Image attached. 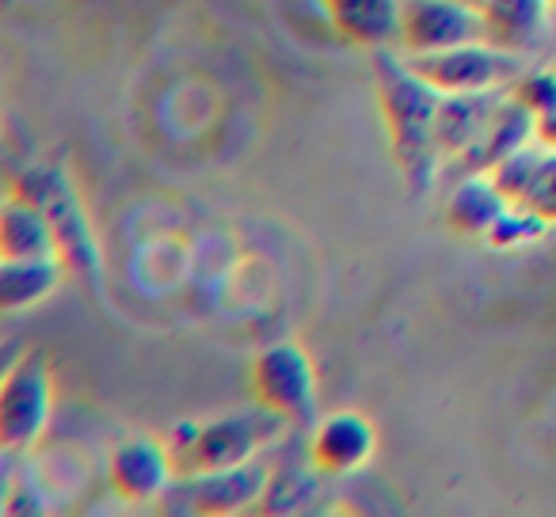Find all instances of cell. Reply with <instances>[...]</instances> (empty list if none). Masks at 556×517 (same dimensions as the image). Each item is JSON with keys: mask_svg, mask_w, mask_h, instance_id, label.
<instances>
[{"mask_svg": "<svg viewBox=\"0 0 556 517\" xmlns=\"http://www.w3.org/2000/svg\"><path fill=\"white\" fill-rule=\"evenodd\" d=\"M374 95L389 130V153L404 183L424 194L434 183V164H439L434 118L442 107V92L412 69L408 57H396L389 47H381L374 50Z\"/></svg>", "mask_w": 556, "mask_h": 517, "instance_id": "6da1fadb", "label": "cell"}, {"mask_svg": "<svg viewBox=\"0 0 556 517\" xmlns=\"http://www.w3.org/2000/svg\"><path fill=\"white\" fill-rule=\"evenodd\" d=\"M12 194L42 209V217L54 229L58 255H62L65 271L85 282L96 297H103L108 267H103V251L92 221H88L85 198H80L70 171L62 164H31V168H24L12 179Z\"/></svg>", "mask_w": 556, "mask_h": 517, "instance_id": "7a4b0ae2", "label": "cell"}, {"mask_svg": "<svg viewBox=\"0 0 556 517\" xmlns=\"http://www.w3.org/2000/svg\"><path fill=\"white\" fill-rule=\"evenodd\" d=\"M54 418V377L42 347H24L0 380V453L27 456Z\"/></svg>", "mask_w": 556, "mask_h": 517, "instance_id": "3957f363", "label": "cell"}, {"mask_svg": "<svg viewBox=\"0 0 556 517\" xmlns=\"http://www.w3.org/2000/svg\"><path fill=\"white\" fill-rule=\"evenodd\" d=\"M408 57V54H404ZM408 65L434 85L442 95H462V92H507L518 77L526 73V57L500 50L492 42H462V47L439 50V54H416Z\"/></svg>", "mask_w": 556, "mask_h": 517, "instance_id": "277c9868", "label": "cell"}, {"mask_svg": "<svg viewBox=\"0 0 556 517\" xmlns=\"http://www.w3.org/2000/svg\"><path fill=\"white\" fill-rule=\"evenodd\" d=\"M248 392L260 408L275 411L294 426L313 423L317 411V370L313 358L298 342H270L252 358L248 370Z\"/></svg>", "mask_w": 556, "mask_h": 517, "instance_id": "5b68a950", "label": "cell"}, {"mask_svg": "<svg viewBox=\"0 0 556 517\" xmlns=\"http://www.w3.org/2000/svg\"><path fill=\"white\" fill-rule=\"evenodd\" d=\"M282 426H287V418H278L275 411L260 408V403L252 411H237V415L202 423L194 430L187 456L176 464V479H191L202 476V471L232 468V464L252 461L267 441H275L282 434Z\"/></svg>", "mask_w": 556, "mask_h": 517, "instance_id": "8992f818", "label": "cell"}, {"mask_svg": "<svg viewBox=\"0 0 556 517\" xmlns=\"http://www.w3.org/2000/svg\"><path fill=\"white\" fill-rule=\"evenodd\" d=\"M484 39V24H480V9L465 4V0H404L401 35L396 42L404 54H439V50L462 47V42Z\"/></svg>", "mask_w": 556, "mask_h": 517, "instance_id": "52a82bcc", "label": "cell"}, {"mask_svg": "<svg viewBox=\"0 0 556 517\" xmlns=\"http://www.w3.org/2000/svg\"><path fill=\"white\" fill-rule=\"evenodd\" d=\"M108 483L123 502H138V506L161 502L176 483V464H172L168 445L149 434L118 441L108 461Z\"/></svg>", "mask_w": 556, "mask_h": 517, "instance_id": "ba28073f", "label": "cell"}, {"mask_svg": "<svg viewBox=\"0 0 556 517\" xmlns=\"http://www.w3.org/2000/svg\"><path fill=\"white\" fill-rule=\"evenodd\" d=\"M184 499L191 502V514H206V517H229L240 509L263 502V491L270 483V468L263 461H244L232 464V468H217V471H202L191 479H176Z\"/></svg>", "mask_w": 556, "mask_h": 517, "instance_id": "9c48e42d", "label": "cell"}, {"mask_svg": "<svg viewBox=\"0 0 556 517\" xmlns=\"http://www.w3.org/2000/svg\"><path fill=\"white\" fill-rule=\"evenodd\" d=\"M374 445H378V430L370 418L358 411H336V415L320 418L313 430L309 464L325 476H348L370 461Z\"/></svg>", "mask_w": 556, "mask_h": 517, "instance_id": "30bf717a", "label": "cell"}, {"mask_svg": "<svg viewBox=\"0 0 556 517\" xmlns=\"http://www.w3.org/2000/svg\"><path fill=\"white\" fill-rule=\"evenodd\" d=\"M320 12L336 39H343L348 47L381 50L401 35L404 4L401 0H320Z\"/></svg>", "mask_w": 556, "mask_h": 517, "instance_id": "8fae6325", "label": "cell"}, {"mask_svg": "<svg viewBox=\"0 0 556 517\" xmlns=\"http://www.w3.org/2000/svg\"><path fill=\"white\" fill-rule=\"evenodd\" d=\"M503 95L507 92L442 95L439 118H434V145H439V156H457V160H462V156L484 138L488 122H492Z\"/></svg>", "mask_w": 556, "mask_h": 517, "instance_id": "7c38bea8", "label": "cell"}, {"mask_svg": "<svg viewBox=\"0 0 556 517\" xmlns=\"http://www.w3.org/2000/svg\"><path fill=\"white\" fill-rule=\"evenodd\" d=\"M548 12H553L548 0H484L480 9L484 42L510 54H526L545 35Z\"/></svg>", "mask_w": 556, "mask_h": 517, "instance_id": "4fadbf2b", "label": "cell"}, {"mask_svg": "<svg viewBox=\"0 0 556 517\" xmlns=\"http://www.w3.org/2000/svg\"><path fill=\"white\" fill-rule=\"evenodd\" d=\"M0 259H62L42 209L16 194L0 202Z\"/></svg>", "mask_w": 556, "mask_h": 517, "instance_id": "5bb4252c", "label": "cell"}, {"mask_svg": "<svg viewBox=\"0 0 556 517\" xmlns=\"http://www.w3.org/2000/svg\"><path fill=\"white\" fill-rule=\"evenodd\" d=\"M507 209V198L495 186V179L488 171H469L462 183L450 191L446 198V224L454 236L484 240V232L492 229L495 217Z\"/></svg>", "mask_w": 556, "mask_h": 517, "instance_id": "9a60e30c", "label": "cell"}, {"mask_svg": "<svg viewBox=\"0 0 556 517\" xmlns=\"http://www.w3.org/2000/svg\"><path fill=\"white\" fill-rule=\"evenodd\" d=\"M530 141H538V133H533V115L518 100H510V92H507L500 107H495L484 138H480L462 160L469 171H492L495 164L507 160L518 148H526Z\"/></svg>", "mask_w": 556, "mask_h": 517, "instance_id": "2e32d148", "label": "cell"}, {"mask_svg": "<svg viewBox=\"0 0 556 517\" xmlns=\"http://www.w3.org/2000/svg\"><path fill=\"white\" fill-rule=\"evenodd\" d=\"M65 274L62 259H0V316L47 301Z\"/></svg>", "mask_w": 556, "mask_h": 517, "instance_id": "e0dca14e", "label": "cell"}, {"mask_svg": "<svg viewBox=\"0 0 556 517\" xmlns=\"http://www.w3.org/2000/svg\"><path fill=\"white\" fill-rule=\"evenodd\" d=\"M548 229H553V224H548L541 214H533L530 206L507 202V209H503V214L492 221V229L484 232V244L495 247V251H515V247L538 244Z\"/></svg>", "mask_w": 556, "mask_h": 517, "instance_id": "ac0fdd59", "label": "cell"}, {"mask_svg": "<svg viewBox=\"0 0 556 517\" xmlns=\"http://www.w3.org/2000/svg\"><path fill=\"white\" fill-rule=\"evenodd\" d=\"M541 153H545V145H526V148H518V153H510L507 160H500L495 164L488 176L495 179V186L503 191V198L507 202H522L526 198V191H530V183H533V171H538V164H541Z\"/></svg>", "mask_w": 556, "mask_h": 517, "instance_id": "d6986e66", "label": "cell"}, {"mask_svg": "<svg viewBox=\"0 0 556 517\" xmlns=\"http://www.w3.org/2000/svg\"><path fill=\"white\" fill-rule=\"evenodd\" d=\"M510 100H518L533 118L556 103V69H526L515 85L507 88Z\"/></svg>", "mask_w": 556, "mask_h": 517, "instance_id": "ffe728a7", "label": "cell"}, {"mask_svg": "<svg viewBox=\"0 0 556 517\" xmlns=\"http://www.w3.org/2000/svg\"><path fill=\"white\" fill-rule=\"evenodd\" d=\"M522 206H530L533 214H541L548 224H556V148L541 153V164L533 171V183L526 191Z\"/></svg>", "mask_w": 556, "mask_h": 517, "instance_id": "44dd1931", "label": "cell"}, {"mask_svg": "<svg viewBox=\"0 0 556 517\" xmlns=\"http://www.w3.org/2000/svg\"><path fill=\"white\" fill-rule=\"evenodd\" d=\"M20 483V456L16 453H0V514L12 509V494Z\"/></svg>", "mask_w": 556, "mask_h": 517, "instance_id": "7402d4cb", "label": "cell"}, {"mask_svg": "<svg viewBox=\"0 0 556 517\" xmlns=\"http://www.w3.org/2000/svg\"><path fill=\"white\" fill-rule=\"evenodd\" d=\"M533 133H538V141L545 148H556V103L533 118Z\"/></svg>", "mask_w": 556, "mask_h": 517, "instance_id": "603a6c76", "label": "cell"}, {"mask_svg": "<svg viewBox=\"0 0 556 517\" xmlns=\"http://www.w3.org/2000/svg\"><path fill=\"white\" fill-rule=\"evenodd\" d=\"M24 354V342L20 339H9V342H0V380H4V373L12 370V362Z\"/></svg>", "mask_w": 556, "mask_h": 517, "instance_id": "cb8c5ba5", "label": "cell"}, {"mask_svg": "<svg viewBox=\"0 0 556 517\" xmlns=\"http://www.w3.org/2000/svg\"><path fill=\"white\" fill-rule=\"evenodd\" d=\"M465 4H472V9H484V0H465Z\"/></svg>", "mask_w": 556, "mask_h": 517, "instance_id": "d4e9b609", "label": "cell"}, {"mask_svg": "<svg viewBox=\"0 0 556 517\" xmlns=\"http://www.w3.org/2000/svg\"><path fill=\"white\" fill-rule=\"evenodd\" d=\"M548 4H553V9H556V0H548Z\"/></svg>", "mask_w": 556, "mask_h": 517, "instance_id": "484cf974", "label": "cell"}]
</instances>
